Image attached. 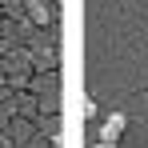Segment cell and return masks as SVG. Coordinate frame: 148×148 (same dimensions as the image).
<instances>
[{
	"instance_id": "cell-1",
	"label": "cell",
	"mask_w": 148,
	"mask_h": 148,
	"mask_svg": "<svg viewBox=\"0 0 148 148\" xmlns=\"http://www.w3.org/2000/svg\"><path fill=\"white\" fill-rule=\"evenodd\" d=\"M124 128H128V116L124 112H108V120L100 124V144H120Z\"/></svg>"
},
{
	"instance_id": "cell-2",
	"label": "cell",
	"mask_w": 148,
	"mask_h": 148,
	"mask_svg": "<svg viewBox=\"0 0 148 148\" xmlns=\"http://www.w3.org/2000/svg\"><path fill=\"white\" fill-rule=\"evenodd\" d=\"M36 128H40V132H44V140L56 148V140H60V120H56V116H48V120H40Z\"/></svg>"
},
{
	"instance_id": "cell-3",
	"label": "cell",
	"mask_w": 148,
	"mask_h": 148,
	"mask_svg": "<svg viewBox=\"0 0 148 148\" xmlns=\"http://www.w3.org/2000/svg\"><path fill=\"white\" fill-rule=\"evenodd\" d=\"M92 148H116V144H100V140H96V144H92Z\"/></svg>"
}]
</instances>
